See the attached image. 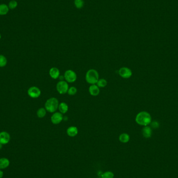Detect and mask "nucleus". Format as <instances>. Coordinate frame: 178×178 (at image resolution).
<instances>
[{
	"label": "nucleus",
	"mask_w": 178,
	"mask_h": 178,
	"mask_svg": "<svg viewBox=\"0 0 178 178\" xmlns=\"http://www.w3.org/2000/svg\"><path fill=\"white\" fill-rule=\"evenodd\" d=\"M135 121L138 125L142 126H149L152 122V117L148 112L141 111L137 115Z\"/></svg>",
	"instance_id": "obj_1"
},
{
	"label": "nucleus",
	"mask_w": 178,
	"mask_h": 178,
	"mask_svg": "<svg viewBox=\"0 0 178 178\" xmlns=\"http://www.w3.org/2000/svg\"><path fill=\"white\" fill-rule=\"evenodd\" d=\"M59 105L58 99L55 97H51L45 103V108L50 113H55L59 108Z\"/></svg>",
	"instance_id": "obj_2"
},
{
	"label": "nucleus",
	"mask_w": 178,
	"mask_h": 178,
	"mask_svg": "<svg viewBox=\"0 0 178 178\" xmlns=\"http://www.w3.org/2000/svg\"><path fill=\"white\" fill-rule=\"evenodd\" d=\"M99 79V75L97 70L91 69L88 70L85 75V80L88 83L95 85Z\"/></svg>",
	"instance_id": "obj_3"
},
{
	"label": "nucleus",
	"mask_w": 178,
	"mask_h": 178,
	"mask_svg": "<svg viewBox=\"0 0 178 178\" xmlns=\"http://www.w3.org/2000/svg\"><path fill=\"white\" fill-rule=\"evenodd\" d=\"M68 89L69 86L67 82L63 80L59 81L56 85V89L60 94H64L67 93Z\"/></svg>",
	"instance_id": "obj_4"
},
{
	"label": "nucleus",
	"mask_w": 178,
	"mask_h": 178,
	"mask_svg": "<svg viewBox=\"0 0 178 178\" xmlns=\"http://www.w3.org/2000/svg\"><path fill=\"white\" fill-rule=\"evenodd\" d=\"M77 76L76 73L72 70H68L65 71L64 74V79L67 82L73 83L76 81Z\"/></svg>",
	"instance_id": "obj_5"
},
{
	"label": "nucleus",
	"mask_w": 178,
	"mask_h": 178,
	"mask_svg": "<svg viewBox=\"0 0 178 178\" xmlns=\"http://www.w3.org/2000/svg\"><path fill=\"white\" fill-rule=\"evenodd\" d=\"M27 93L30 97L33 99H37L41 95V91L39 88L33 86L29 88Z\"/></svg>",
	"instance_id": "obj_6"
},
{
	"label": "nucleus",
	"mask_w": 178,
	"mask_h": 178,
	"mask_svg": "<svg viewBox=\"0 0 178 178\" xmlns=\"http://www.w3.org/2000/svg\"><path fill=\"white\" fill-rule=\"evenodd\" d=\"M118 73L120 76L125 79L129 78L132 75V70L128 67H123L120 68Z\"/></svg>",
	"instance_id": "obj_7"
},
{
	"label": "nucleus",
	"mask_w": 178,
	"mask_h": 178,
	"mask_svg": "<svg viewBox=\"0 0 178 178\" xmlns=\"http://www.w3.org/2000/svg\"><path fill=\"white\" fill-rule=\"evenodd\" d=\"M51 122L54 125H57L61 123L63 120V114L60 112H56L53 114L51 116Z\"/></svg>",
	"instance_id": "obj_8"
},
{
	"label": "nucleus",
	"mask_w": 178,
	"mask_h": 178,
	"mask_svg": "<svg viewBox=\"0 0 178 178\" xmlns=\"http://www.w3.org/2000/svg\"><path fill=\"white\" fill-rule=\"evenodd\" d=\"M11 140V136L7 132L2 131L0 132V143L5 145L9 143Z\"/></svg>",
	"instance_id": "obj_9"
},
{
	"label": "nucleus",
	"mask_w": 178,
	"mask_h": 178,
	"mask_svg": "<svg viewBox=\"0 0 178 178\" xmlns=\"http://www.w3.org/2000/svg\"><path fill=\"white\" fill-rule=\"evenodd\" d=\"M89 93L92 96H97L99 93V87L97 85H91L89 88Z\"/></svg>",
	"instance_id": "obj_10"
},
{
	"label": "nucleus",
	"mask_w": 178,
	"mask_h": 178,
	"mask_svg": "<svg viewBox=\"0 0 178 178\" xmlns=\"http://www.w3.org/2000/svg\"><path fill=\"white\" fill-rule=\"evenodd\" d=\"M142 133L143 137L148 139L151 137L152 134V130L151 128L149 126H144L142 129Z\"/></svg>",
	"instance_id": "obj_11"
},
{
	"label": "nucleus",
	"mask_w": 178,
	"mask_h": 178,
	"mask_svg": "<svg viewBox=\"0 0 178 178\" xmlns=\"http://www.w3.org/2000/svg\"><path fill=\"white\" fill-rule=\"evenodd\" d=\"M50 76L52 78L54 79H57L60 75L59 70L56 67H52L49 71Z\"/></svg>",
	"instance_id": "obj_12"
},
{
	"label": "nucleus",
	"mask_w": 178,
	"mask_h": 178,
	"mask_svg": "<svg viewBox=\"0 0 178 178\" xmlns=\"http://www.w3.org/2000/svg\"><path fill=\"white\" fill-rule=\"evenodd\" d=\"M78 133V128L75 126H70L67 129V134L70 137H74Z\"/></svg>",
	"instance_id": "obj_13"
},
{
	"label": "nucleus",
	"mask_w": 178,
	"mask_h": 178,
	"mask_svg": "<svg viewBox=\"0 0 178 178\" xmlns=\"http://www.w3.org/2000/svg\"><path fill=\"white\" fill-rule=\"evenodd\" d=\"M10 165V161L8 158L2 157L0 158V169H6Z\"/></svg>",
	"instance_id": "obj_14"
},
{
	"label": "nucleus",
	"mask_w": 178,
	"mask_h": 178,
	"mask_svg": "<svg viewBox=\"0 0 178 178\" xmlns=\"http://www.w3.org/2000/svg\"><path fill=\"white\" fill-rule=\"evenodd\" d=\"M58 109L61 114H66L68 111V106L66 103L61 102L60 104H59Z\"/></svg>",
	"instance_id": "obj_15"
},
{
	"label": "nucleus",
	"mask_w": 178,
	"mask_h": 178,
	"mask_svg": "<svg viewBox=\"0 0 178 178\" xmlns=\"http://www.w3.org/2000/svg\"><path fill=\"white\" fill-rule=\"evenodd\" d=\"M9 7L5 4H0V15H5L9 13Z\"/></svg>",
	"instance_id": "obj_16"
},
{
	"label": "nucleus",
	"mask_w": 178,
	"mask_h": 178,
	"mask_svg": "<svg viewBox=\"0 0 178 178\" xmlns=\"http://www.w3.org/2000/svg\"><path fill=\"white\" fill-rule=\"evenodd\" d=\"M119 140L121 143H128L130 140V136L128 134L126 133H123L120 135Z\"/></svg>",
	"instance_id": "obj_17"
},
{
	"label": "nucleus",
	"mask_w": 178,
	"mask_h": 178,
	"mask_svg": "<svg viewBox=\"0 0 178 178\" xmlns=\"http://www.w3.org/2000/svg\"><path fill=\"white\" fill-rule=\"evenodd\" d=\"M47 114V110L45 108H39L37 112V115L38 118H42L45 116Z\"/></svg>",
	"instance_id": "obj_18"
},
{
	"label": "nucleus",
	"mask_w": 178,
	"mask_h": 178,
	"mask_svg": "<svg viewBox=\"0 0 178 178\" xmlns=\"http://www.w3.org/2000/svg\"><path fill=\"white\" fill-rule=\"evenodd\" d=\"M107 85V82L104 79H99L97 85L99 88H104Z\"/></svg>",
	"instance_id": "obj_19"
},
{
	"label": "nucleus",
	"mask_w": 178,
	"mask_h": 178,
	"mask_svg": "<svg viewBox=\"0 0 178 178\" xmlns=\"http://www.w3.org/2000/svg\"><path fill=\"white\" fill-rule=\"evenodd\" d=\"M7 64V59L3 55H0V67H4Z\"/></svg>",
	"instance_id": "obj_20"
},
{
	"label": "nucleus",
	"mask_w": 178,
	"mask_h": 178,
	"mask_svg": "<svg viewBox=\"0 0 178 178\" xmlns=\"http://www.w3.org/2000/svg\"><path fill=\"white\" fill-rule=\"evenodd\" d=\"M18 6L17 2L15 0H12L9 2L8 4L9 9H15Z\"/></svg>",
	"instance_id": "obj_21"
},
{
	"label": "nucleus",
	"mask_w": 178,
	"mask_h": 178,
	"mask_svg": "<svg viewBox=\"0 0 178 178\" xmlns=\"http://www.w3.org/2000/svg\"><path fill=\"white\" fill-rule=\"evenodd\" d=\"M114 174L111 171H106L102 175V178H114Z\"/></svg>",
	"instance_id": "obj_22"
},
{
	"label": "nucleus",
	"mask_w": 178,
	"mask_h": 178,
	"mask_svg": "<svg viewBox=\"0 0 178 178\" xmlns=\"http://www.w3.org/2000/svg\"><path fill=\"white\" fill-rule=\"evenodd\" d=\"M75 5L77 9H81L84 5V2L83 0H75Z\"/></svg>",
	"instance_id": "obj_23"
},
{
	"label": "nucleus",
	"mask_w": 178,
	"mask_h": 178,
	"mask_svg": "<svg viewBox=\"0 0 178 178\" xmlns=\"http://www.w3.org/2000/svg\"><path fill=\"white\" fill-rule=\"evenodd\" d=\"M77 92V89L75 87H71L68 89L67 93L70 95H74Z\"/></svg>",
	"instance_id": "obj_24"
},
{
	"label": "nucleus",
	"mask_w": 178,
	"mask_h": 178,
	"mask_svg": "<svg viewBox=\"0 0 178 178\" xmlns=\"http://www.w3.org/2000/svg\"><path fill=\"white\" fill-rule=\"evenodd\" d=\"M150 124H151V126L152 128H153L154 129L158 128L159 127V123L157 121H155H155H152Z\"/></svg>",
	"instance_id": "obj_25"
},
{
	"label": "nucleus",
	"mask_w": 178,
	"mask_h": 178,
	"mask_svg": "<svg viewBox=\"0 0 178 178\" xmlns=\"http://www.w3.org/2000/svg\"><path fill=\"white\" fill-rule=\"evenodd\" d=\"M4 176V172L2 170L0 169V178H2Z\"/></svg>",
	"instance_id": "obj_26"
},
{
	"label": "nucleus",
	"mask_w": 178,
	"mask_h": 178,
	"mask_svg": "<svg viewBox=\"0 0 178 178\" xmlns=\"http://www.w3.org/2000/svg\"><path fill=\"white\" fill-rule=\"evenodd\" d=\"M3 144H1V143H0V149H1L3 148Z\"/></svg>",
	"instance_id": "obj_27"
},
{
	"label": "nucleus",
	"mask_w": 178,
	"mask_h": 178,
	"mask_svg": "<svg viewBox=\"0 0 178 178\" xmlns=\"http://www.w3.org/2000/svg\"><path fill=\"white\" fill-rule=\"evenodd\" d=\"M1 35L0 34V40H1Z\"/></svg>",
	"instance_id": "obj_28"
}]
</instances>
